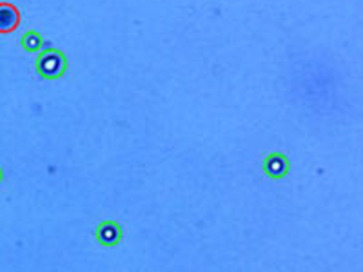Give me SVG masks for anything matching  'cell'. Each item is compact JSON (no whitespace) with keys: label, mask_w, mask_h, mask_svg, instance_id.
<instances>
[{"label":"cell","mask_w":363,"mask_h":272,"mask_svg":"<svg viewBox=\"0 0 363 272\" xmlns=\"http://www.w3.org/2000/svg\"><path fill=\"white\" fill-rule=\"evenodd\" d=\"M264 173L272 180H281L289 173V160H287L285 154L278 153V151L269 153L264 158Z\"/></svg>","instance_id":"7a4b0ae2"},{"label":"cell","mask_w":363,"mask_h":272,"mask_svg":"<svg viewBox=\"0 0 363 272\" xmlns=\"http://www.w3.org/2000/svg\"><path fill=\"white\" fill-rule=\"evenodd\" d=\"M21 44L28 53H37V51H40L42 47L40 33H38V31H28V33L22 35Z\"/></svg>","instance_id":"5b68a950"},{"label":"cell","mask_w":363,"mask_h":272,"mask_svg":"<svg viewBox=\"0 0 363 272\" xmlns=\"http://www.w3.org/2000/svg\"><path fill=\"white\" fill-rule=\"evenodd\" d=\"M122 236H124L122 225L113 222V220H106V222L96 227V239H99V244L106 245V247L118 245L122 242Z\"/></svg>","instance_id":"3957f363"},{"label":"cell","mask_w":363,"mask_h":272,"mask_svg":"<svg viewBox=\"0 0 363 272\" xmlns=\"http://www.w3.org/2000/svg\"><path fill=\"white\" fill-rule=\"evenodd\" d=\"M67 69V58L60 50H44L37 57V71L42 79L55 80L60 79Z\"/></svg>","instance_id":"6da1fadb"},{"label":"cell","mask_w":363,"mask_h":272,"mask_svg":"<svg viewBox=\"0 0 363 272\" xmlns=\"http://www.w3.org/2000/svg\"><path fill=\"white\" fill-rule=\"evenodd\" d=\"M18 24V11L13 6L9 4H2L0 8V26L4 31H9L13 26Z\"/></svg>","instance_id":"277c9868"}]
</instances>
